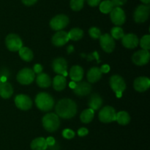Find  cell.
<instances>
[{"label": "cell", "mask_w": 150, "mask_h": 150, "mask_svg": "<svg viewBox=\"0 0 150 150\" xmlns=\"http://www.w3.org/2000/svg\"><path fill=\"white\" fill-rule=\"evenodd\" d=\"M89 36L93 39H98V38H100L101 35H102L100 29L96 26H92V27L89 28Z\"/></svg>", "instance_id": "cell-34"}, {"label": "cell", "mask_w": 150, "mask_h": 150, "mask_svg": "<svg viewBox=\"0 0 150 150\" xmlns=\"http://www.w3.org/2000/svg\"><path fill=\"white\" fill-rule=\"evenodd\" d=\"M75 132L71 129H64L62 131V136L66 139H72L75 137Z\"/></svg>", "instance_id": "cell-35"}, {"label": "cell", "mask_w": 150, "mask_h": 150, "mask_svg": "<svg viewBox=\"0 0 150 150\" xmlns=\"http://www.w3.org/2000/svg\"><path fill=\"white\" fill-rule=\"evenodd\" d=\"M56 114L64 119H70L77 113V105L73 100L64 98L60 99L55 107Z\"/></svg>", "instance_id": "cell-1"}, {"label": "cell", "mask_w": 150, "mask_h": 150, "mask_svg": "<svg viewBox=\"0 0 150 150\" xmlns=\"http://www.w3.org/2000/svg\"><path fill=\"white\" fill-rule=\"evenodd\" d=\"M122 44L127 49H134L139 46V39L136 35L128 33L125 35L122 38Z\"/></svg>", "instance_id": "cell-17"}, {"label": "cell", "mask_w": 150, "mask_h": 150, "mask_svg": "<svg viewBox=\"0 0 150 150\" xmlns=\"http://www.w3.org/2000/svg\"><path fill=\"white\" fill-rule=\"evenodd\" d=\"M100 39V44L104 51L107 53H111L115 49V41L108 33L101 35Z\"/></svg>", "instance_id": "cell-12"}, {"label": "cell", "mask_w": 150, "mask_h": 150, "mask_svg": "<svg viewBox=\"0 0 150 150\" xmlns=\"http://www.w3.org/2000/svg\"><path fill=\"white\" fill-rule=\"evenodd\" d=\"M35 104L39 110L42 112H48L54 107V99L50 94L40 92L35 97Z\"/></svg>", "instance_id": "cell-2"}, {"label": "cell", "mask_w": 150, "mask_h": 150, "mask_svg": "<svg viewBox=\"0 0 150 150\" xmlns=\"http://www.w3.org/2000/svg\"><path fill=\"white\" fill-rule=\"evenodd\" d=\"M83 74H84V71H83V68L81 66L76 65L70 69L69 75L73 82H78L81 81V79H83Z\"/></svg>", "instance_id": "cell-19"}, {"label": "cell", "mask_w": 150, "mask_h": 150, "mask_svg": "<svg viewBox=\"0 0 150 150\" xmlns=\"http://www.w3.org/2000/svg\"><path fill=\"white\" fill-rule=\"evenodd\" d=\"M33 71L35 72V74H39L42 73V66H41L40 64H39V63H38V64H35V66H34L33 67Z\"/></svg>", "instance_id": "cell-38"}, {"label": "cell", "mask_w": 150, "mask_h": 150, "mask_svg": "<svg viewBox=\"0 0 150 150\" xmlns=\"http://www.w3.org/2000/svg\"><path fill=\"white\" fill-rule=\"evenodd\" d=\"M112 1L114 7H121V6L125 4L127 0H111Z\"/></svg>", "instance_id": "cell-36"}, {"label": "cell", "mask_w": 150, "mask_h": 150, "mask_svg": "<svg viewBox=\"0 0 150 150\" xmlns=\"http://www.w3.org/2000/svg\"><path fill=\"white\" fill-rule=\"evenodd\" d=\"M102 72L98 67H92L88 71L86 77L87 80L91 83H95L99 81L102 77Z\"/></svg>", "instance_id": "cell-20"}, {"label": "cell", "mask_w": 150, "mask_h": 150, "mask_svg": "<svg viewBox=\"0 0 150 150\" xmlns=\"http://www.w3.org/2000/svg\"><path fill=\"white\" fill-rule=\"evenodd\" d=\"M67 53H68V54H70V53L73 52V51H74V48H73V46L70 45V46H69L68 47H67Z\"/></svg>", "instance_id": "cell-43"}, {"label": "cell", "mask_w": 150, "mask_h": 150, "mask_svg": "<svg viewBox=\"0 0 150 150\" xmlns=\"http://www.w3.org/2000/svg\"><path fill=\"white\" fill-rule=\"evenodd\" d=\"M42 124L45 130L49 132H54L57 131L60 126L59 117L56 113H47L42 117Z\"/></svg>", "instance_id": "cell-3"}, {"label": "cell", "mask_w": 150, "mask_h": 150, "mask_svg": "<svg viewBox=\"0 0 150 150\" xmlns=\"http://www.w3.org/2000/svg\"><path fill=\"white\" fill-rule=\"evenodd\" d=\"M45 140H46V143H47V145H48V147L51 146H54V144H56L55 139H54V138H53V137H48V138H47Z\"/></svg>", "instance_id": "cell-41"}, {"label": "cell", "mask_w": 150, "mask_h": 150, "mask_svg": "<svg viewBox=\"0 0 150 150\" xmlns=\"http://www.w3.org/2000/svg\"><path fill=\"white\" fill-rule=\"evenodd\" d=\"M144 4H149L150 3V0H140Z\"/></svg>", "instance_id": "cell-44"}, {"label": "cell", "mask_w": 150, "mask_h": 150, "mask_svg": "<svg viewBox=\"0 0 150 150\" xmlns=\"http://www.w3.org/2000/svg\"><path fill=\"white\" fill-rule=\"evenodd\" d=\"M73 93L79 96H85L89 95L92 91V86L87 82H78L75 84Z\"/></svg>", "instance_id": "cell-15"}, {"label": "cell", "mask_w": 150, "mask_h": 150, "mask_svg": "<svg viewBox=\"0 0 150 150\" xmlns=\"http://www.w3.org/2000/svg\"><path fill=\"white\" fill-rule=\"evenodd\" d=\"M109 84L111 89L117 94V96H122V94L126 89V83L125 79L120 75L114 74L110 77Z\"/></svg>", "instance_id": "cell-4"}, {"label": "cell", "mask_w": 150, "mask_h": 150, "mask_svg": "<svg viewBox=\"0 0 150 150\" xmlns=\"http://www.w3.org/2000/svg\"><path fill=\"white\" fill-rule=\"evenodd\" d=\"M150 87V79L146 76H139L133 82V88L136 91L143 93Z\"/></svg>", "instance_id": "cell-18"}, {"label": "cell", "mask_w": 150, "mask_h": 150, "mask_svg": "<svg viewBox=\"0 0 150 150\" xmlns=\"http://www.w3.org/2000/svg\"><path fill=\"white\" fill-rule=\"evenodd\" d=\"M13 94V88L10 83L7 82L0 84V96L3 99H9Z\"/></svg>", "instance_id": "cell-23"}, {"label": "cell", "mask_w": 150, "mask_h": 150, "mask_svg": "<svg viewBox=\"0 0 150 150\" xmlns=\"http://www.w3.org/2000/svg\"><path fill=\"white\" fill-rule=\"evenodd\" d=\"M100 69L102 73H108V72H109L110 71V66L107 64L103 65Z\"/></svg>", "instance_id": "cell-42"}, {"label": "cell", "mask_w": 150, "mask_h": 150, "mask_svg": "<svg viewBox=\"0 0 150 150\" xmlns=\"http://www.w3.org/2000/svg\"><path fill=\"white\" fill-rule=\"evenodd\" d=\"M69 39L72 41H77L81 39L83 36V31L79 27H74L69 31L68 33Z\"/></svg>", "instance_id": "cell-29"}, {"label": "cell", "mask_w": 150, "mask_h": 150, "mask_svg": "<svg viewBox=\"0 0 150 150\" xmlns=\"http://www.w3.org/2000/svg\"><path fill=\"white\" fill-rule=\"evenodd\" d=\"M86 1L90 7H97L100 4L101 0H86Z\"/></svg>", "instance_id": "cell-39"}, {"label": "cell", "mask_w": 150, "mask_h": 150, "mask_svg": "<svg viewBox=\"0 0 150 150\" xmlns=\"http://www.w3.org/2000/svg\"><path fill=\"white\" fill-rule=\"evenodd\" d=\"M52 85L53 88H54V89L55 91H62L66 88V85H67V79H66L65 76L58 74L53 79Z\"/></svg>", "instance_id": "cell-21"}, {"label": "cell", "mask_w": 150, "mask_h": 150, "mask_svg": "<svg viewBox=\"0 0 150 150\" xmlns=\"http://www.w3.org/2000/svg\"><path fill=\"white\" fill-rule=\"evenodd\" d=\"M52 69L57 74L66 76L67 75V60L63 57H57L54 59L52 63Z\"/></svg>", "instance_id": "cell-14"}, {"label": "cell", "mask_w": 150, "mask_h": 150, "mask_svg": "<svg viewBox=\"0 0 150 150\" xmlns=\"http://www.w3.org/2000/svg\"><path fill=\"white\" fill-rule=\"evenodd\" d=\"M5 45L10 51H18L23 46V41L19 35L15 33H10L5 38Z\"/></svg>", "instance_id": "cell-5"}, {"label": "cell", "mask_w": 150, "mask_h": 150, "mask_svg": "<svg viewBox=\"0 0 150 150\" xmlns=\"http://www.w3.org/2000/svg\"><path fill=\"white\" fill-rule=\"evenodd\" d=\"M150 8L148 4H141L139 5L133 13V19L136 23H144L149 16Z\"/></svg>", "instance_id": "cell-7"}, {"label": "cell", "mask_w": 150, "mask_h": 150, "mask_svg": "<svg viewBox=\"0 0 150 150\" xmlns=\"http://www.w3.org/2000/svg\"><path fill=\"white\" fill-rule=\"evenodd\" d=\"M22 3L26 6H32L38 1V0H21Z\"/></svg>", "instance_id": "cell-40"}, {"label": "cell", "mask_w": 150, "mask_h": 150, "mask_svg": "<svg viewBox=\"0 0 150 150\" xmlns=\"http://www.w3.org/2000/svg\"><path fill=\"white\" fill-rule=\"evenodd\" d=\"M94 116H95V110L92 109H86L83 110L81 113L80 119L81 122L84 124H89L93 120Z\"/></svg>", "instance_id": "cell-28"}, {"label": "cell", "mask_w": 150, "mask_h": 150, "mask_svg": "<svg viewBox=\"0 0 150 150\" xmlns=\"http://www.w3.org/2000/svg\"><path fill=\"white\" fill-rule=\"evenodd\" d=\"M116 115L117 113L114 107L111 106H105L100 110L98 117L101 122L108 124L116 121Z\"/></svg>", "instance_id": "cell-8"}, {"label": "cell", "mask_w": 150, "mask_h": 150, "mask_svg": "<svg viewBox=\"0 0 150 150\" xmlns=\"http://www.w3.org/2000/svg\"><path fill=\"white\" fill-rule=\"evenodd\" d=\"M32 150H46L48 149L46 140L42 137H38L35 138L30 144Z\"/></svg>", "instance_id": "cell-25"}, {"label": "cell", "mask_w": 150, "mask_h": 150, "mask_svg": "<svg viewBox=\"0 0 150 150\" xmlns=\"http://www.w3.org/2000/svg\"><path fill=\"white\" fill-rule=\"evenodd\" d=\"M140 46L142 49L149 50L150 49V35H145L139 40Z\"/></svg>", "instance_id": "cell-33"}, {"label": "cell", "mask_w": 150, "mask_h": 150, "mask_svg": "<svg viewBox=\"0 0 150 150\" xmlns=\"http://www.w3.org/2000/svg\"><path fill=\"white\" fill-rule=\"evenodd\" d=\"M36 82L39 87L42 88H47L51 86L52 81L49 75L45 73H40L38 74L36 78Z\"/></svg>", "instance_id": "cell-24"}, {"label": "cell", "mask_w": 150, "mask_h": 150, "mask_svg": "<svg viewBox=\"0 0 150 150\" xmlns=\"http://www.w3.org/2000/svg\"><path fill=\"white\" fill-rule=\"evenodd\" d=\"M18 54L21 58L26 62H30L33 60L34 54L32 49H30L28 47L22 46L18 50Z\"/></svg>", "instance_id": "cell-26"}, {"label": "cell", "mask_w": 150, "mask_h": 150, "mask_svg": "<svg viewBox=\"0 0 150 150\" xmlns=\"http://www.w3.org/2000/svg\"><path fill=\"white\" fill-rule=\"evenodd\" d=\"M111 35L114 39L120 40L125 35L124 30L120 26H114L111 30Z\"/></svg>", "instance_id": "cell-31"}, {"label": "cell", "mask_w": 150, "mask_h": 150, "mask_svg": "<svg viewBox=\"0 0 150 150\" xmlns=\"http://www.w3.org/2000/svg\"><path fill=\"white\" fill-rule=\"evenodd\" d=\"M1 83V76H0V84Z\"/></svg>", "instance_id": "cell-45"}, {"label": "cell", "mask_w": 150, "mask_h": 150, "mask_svg": "<svg viewBox=\"0 0 150 150\" xmlns=\"http://www.w3.org/2000/svg\"><path fill=\"white\" fill-rule=\"evenodd\" d=\"M35 74L33 70L29 68H24L18 71L16 76L17 81L21 85H29L34 81Z\"/></svg>", "instance_id": "cell-9"}, {"label": "cell", "mask_w": 150, "mask_h": 150, "mask_svg": "<svg viewBox=\"0 0 150 150\" xmlns=\"http://www.w3.org/2000/svg\"><path fill=\"white\" fill-rule=\"evenodd\" d=\"M88 133H89V130L85 127H81L78 130V135L80 137L86 136L88 135Z\"/></svg>", "instance_id": "cell-37"}, {"label": "cell", "mask_w": 150, "mask_h": 150, "mask_svg": "<svg viewBox=\"0 0 150 150\" xmlns=\"http://www.w3.org/2000/svg\"><path fill=\"white\" fill-rule=\"evenodd\" d=\"M15 104L21 110H28L32 107V101L30 97L25 94H18L15 97Z\"/></svg>", "instance_id": "cell-13"}, {"label": "cell", "mask_w": 150, "mask_h": 150, "mask_svg": "<svg viewBox=\"0 0 150 150\" xmlns=\"http://www.w3.org/2000/svg\"><path fill=\"white\" fill-rule=\"evenodd\" d=\"M114 6L111 0H104L101 1L99 4V9L101 13L104 14H108L111 13V10L114 9Z\"/></svg>", "instance_id": "cell-30"}, {"label": "cell", "mask_w": 150, "mask_h": 150, "mask_svg": "<svg viewBox=\"0 0 150 150\" xmlns=\"http://www.w3.org/2000/svg\"><path fill=\"white\" fill-rule=\"evenodd\" d=\"M69 18L64 14H59L53 17L50 21V26L53 30L60 31L68 25Z\"/></svg>", "instance_id": "cell-6"}, {"label": "cell", "mask_w": 150, "mask_h": 150, "mask_svg": "<svg viewBox=\"0 0 150 150\" xmlns=\"http://www.w3.org/2000/svg\"><path fill=\"white\" fill-rule=\"evenodd\" d=\"M103 104V99L99 94H93L89 98L88 101V106L93 110H98Z\"/></svg>", "instance_id": "cell-22"}, {"label": "cell", "mask_w": 150, "mask_h": 150, "mask_svg": "<svg viewBox=\"0 0 150 150\" xmlns=\"http://www.w3.org/2000/svg\"><path fill=\"white\" fill-rule=\"evenodd\" d=\"M110 18L112 23L117 26H122L126 21L125 13L120 7H114L110 13Z\"/></svg>", "instance_id": "cell-10"}, {"label": "cell", "mask_w": 150, "mask_h": 150, "mask_svg": "<svg viewBox=\"0 0 150 150\" xmlns=\"http://www.w3.org/2000/svg\"><path fill=\"white\" fill-rule=\"evenodd\" d=\"M84 1L85 0H70V8L73 11H80L84 5Z\"/></svg>", "instance_id": "cell-32"}, {"label": "cell", "mask_w": 150, "mask_h": 150, "mask_svg": "<svg viewBox=\"0 0 150 150\" xmlns=\"http://www.w3.org/2000/svg\"><path fill=\"white\" fill-rule=\"evenodd\" d=\"M150 59L149 50L141 49L136 51L132 56V61L136 66H142L147 64Z\"/></svg>", "instance_id": "cell-11"}, {"label": "cell", "mask_w": 150, "mask_h": 150, "mask_svg": "<svg viewBox=\"0 0 150 150\" xmlns=\"http://www.w3.org/2000/svg\"><path fill=\"white\" fill-rule=\"evenodd\" d=\"M116 121L119 124L125 126L130 123V116L127 112L122 110V111L118 112L116 115Z\"/></svg>", "instance_id": "cell-27"}, {"label": "cell", "mask_w": 150, "mask_h": 150, "mask_svg": "<svg viewBox=\"0 0 150 150\" xmlns=\"http://www.w3.org/2000/svg\"><path fill=\"white\" fill-rule=\"evenodd\" d=\"M69 37L68 34L67 32L63 30L57 31L52 37V44H54L55 46L60 47L62 46L65 45L67 42L69 41Z\"/></svg>", "instance_id": "cell-16"}]
</instances>
